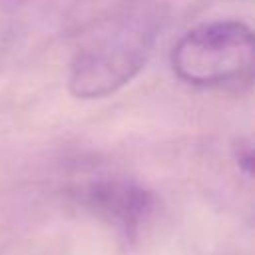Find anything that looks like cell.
<instances>
[{"label":"cell","instance_id":"obj_1","mask_svg":"<svg viewBox=\"0 0 255 255\" xmlns=\"http://www.w3.org/2000/svg\"><path fill=\"white\" fill-rule=\"evenodd\" d=\"M165 18L161 4H131L100 20L72 58L68 90L82 100L118 92L145 66Z\"/></svg>","mask_w":255,"mask_h":255},{"label":"cell","instance_id":"obj_2","mask_svg":"<svg viewBox=\"0 0 255 255\" xmlns=\"http://www.w3.org/2000/svg\"><path fill=\"white\" fill-rule=\"evenodd\" d=\"M253 32L241 20L191 28L171 50L175 76L197 88H241L253 78Z\"/></svg>","mask_w":255,"mask_h":255},{"label":"cell","instance_id":"obj_3","mask_svg":"<svg viewBox=\"0 0 255 255\" xmlns=\"http://www.w3.org/2000/svg\"><path fill=\"white\" fill-rule=\"evenodd\" d=\"M78 199L126 235H135L153 211V193L124 175H98L78 189Z\"/></svg>","mask_w":255,"mask_h":255},{"label":"cell","instance_id":"obj_4","mask_svg":"<svg viewBox=\"0 0 255 255\" xmlns=\"http://www.w3.org/2000/svg\"><path fill=\"white\" fill-rule=\"evenodd\" d=\"M237 163H239V169H243L245 175H251L253 149H251L249 143H239V147H237Z\"/></svg>","mask_w":255,"mask_h":255}]
</instances>
